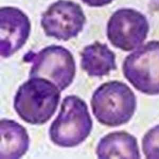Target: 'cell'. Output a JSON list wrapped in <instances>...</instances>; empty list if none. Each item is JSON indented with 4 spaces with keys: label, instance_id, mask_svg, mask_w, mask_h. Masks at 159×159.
I'll list each match as a JSON object with an SVG mask.
<instances>
[{
    "label": "cell",
    "instance_id": "cell-8",
    "mask_svg": "<svg viewBox=\"0 0 159 159\" xmlns=\"http://www.w3.org/2000/svg\"><path fill=\"white\" fill-rule=\"evenodd\" d=\"M31 30L29 17L13 6L0 9V54L8 58L20 50L28 40Z\"/></svg>",
    "mask_w": 159,
    "mask_h": 159
},
{
    "label": "cell",
    "instance_id": "cell-12",
    "mask_svg": "<svg viewBox=\"0 0 159 159\" xmlns=\"http://www.w3.org/2000/svg\"><path fill=\"white\" fill-rule=\"evenodd\" d=\"M142 148L146 158H159V124L145 134L142 139Z\"/></svg>",
    "mask_w": 159,
    "mask_h": 159
},
{
    "label": "cell",
    "instance_id": "cell-5",
    "mask_svg": "<svg viewBox=\"0 0 159 159\" xmlns=\"http://www.w3.org/2000/svg\"><path fill=\"white\" fill-rule=\"evenodd\" d=\"M122 72L139 91L159 94V40H151L128 55L122 63Z\"/></svg>",
    "mask_w": 159,
    "mask_h": 159
},
{
    "label": "cell",
    "instance_id": "cell-2",
    "mask_svg": "<svg viewBox=\"0 0 159 159\" xmlns=\"http://www.w3.org/2000/svg\"><path fill=\"white\" fill-rule=\"evenodd\" d=\"M91 107L99 123L118 127L132 119L137 107V99L133 91L125 83L110 81L102 83L93 92Z\"/></svg>",
    "mask_w": 159,
    "mask_h": 159
},
{
    "label": "cell",
    "instance_id": "cell-10",
    "mask_svg": "<svg viewBox=\"0 0 159 159\" xmlns=\"http://www.w3.org/2000/svg\"><path fill=\"white\" fill-rule=\"evenodd\" d=\"M1 159H17L29 147V136L25 128L16 121L2 119L0 122Z\"/></svg>",
    "mask_w": 159,
    "mask_h": 159
},
{
    "label": "cell",
    "instance_id": "cell-1",
    "mask_svg": "<svg viewBox=\"0 0 159 159\" xmlns=\"http://www.w3.org/2000/svg\"><path fill=\"white\" fill-rule=\"evenodd\" d=\"M60 90L53 82L32 77L18 88L14 108L19 117L32 125H42L54 115L60 99Z\"/></svg>",
    "mask_w": 159,
    "mask_h": 159
},
{
    "label": "cell",
    "instance_id": "cell-9",
    "mask_svg": "<svg viewBox=\"0 0 159 159\" xmlns=\"http://www.w3.org/2000/svg\"><path fill=\"white\" fill-rule=\"evenodd\" d=\"M96 153L98 158H140L137 140L127 132L114 131L102 137Z\"/></svg>",
    "mask_w": 159,
    "mask_h": 159
},
{
    "label": "cell",
    "instance_id": "cell-6",
    "mask_svg": "<svg viewBox=\"0 0 159 159\" xmlns=\"http://www.w3.org/2000/svg\"><path fill=\"white\" fill-rule=\"evenodd\" d=\"M150 25L146 16L136 9H117L107 23L106 34L116 48L129 52L139 47L147 39Z\"/></svg>",
    "mask_w": 159,
    "mask_h": 159
},
{
    "label": "cell",
    "instance_id": "cell-13",
    "mask_svg": "<svg viewBox=\"0 0 159 159\" xmlns=\"http://www.w3.org/2000/svg\"><path fill=\"white\" fill-rule=\"evenodd\" d=\"M89 7H100L111 4L114 0H81Z\"/></svg>",
    "mask_w": 159,
    "mask_h": 159
},
{
    "label": "cell",
    "instance_id": "cell-3",
    "mask_svg": "<svg viewBox=\"0 0 159 159\" xmlns=\"http://www.w3.org/2000/svg\"><path fill=\"white\" fill-rule=\"evenodd\" d=\"M93 120L86 102L75 95L66 96L60 111L49 128L51 141L56 145L71 148L83 143L89 135Z\"/></svg>",
    "mask_w": 159,
    "mask_h": 159
},
{
    "label": "cell",
    "instance_id": "cell-11",
    "mask_svg": "<svg viewBox=\"0 0 159 159\" xmlns=\"http://www.w3.org/2000/svg\"><path fill=\"white\" fill-rule=\"evenodd\" d=\"M81 58V67L89 76L102 77L117 69L116 54L106 43L96 41L86 46Z\"/></svg>",
    "mask_w": 159,
    "mask_h": 159
},
{
    "label": "cell",
    "instance_id": "cell-4",
    "mask_svg": "<svg viewBox=\"0 0 159 159\" xmlns=\"http://www.w3.org/2000/svg\"><path fill=\"white\" fill-rule=\"evenodd\" d=\"M25 62L31 63L29 77H41L53 82L60 91L73 81L76 73L75 60L71 52L63 46L52 45L38 52L30 50L24 54Z\"/></svg>",
    "mask_w": 159,
    "mask_h": 159
},
{
    "label": "cell",
    "instance_id": "cell-7",
    "mask_svg": "<svg viewBox=\"0 0 159 159\" xmlns=\"http://www.w3.org/2000/svg\"><path fill=\"white\" fill-rule=\"evenodd\" d=\"M86 22L79 4L70 0H57L42 13L40 24L47 37L67 41L78 36Z\"/></svg>",
    "mask_w": 159,
    "mask_h": 159
}]
</instances>
